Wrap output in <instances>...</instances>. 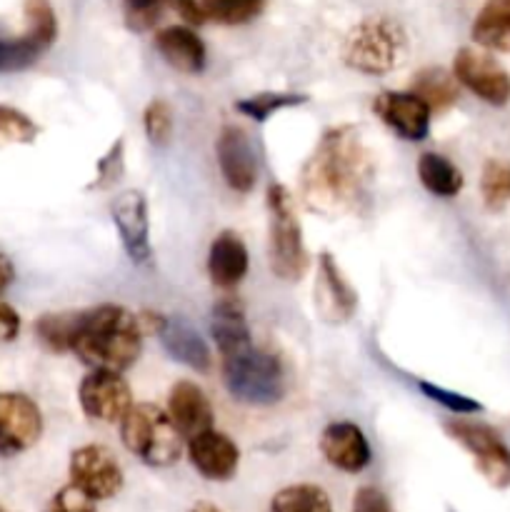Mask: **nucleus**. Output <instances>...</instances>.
I'll list each match as a JSON object with an SVG mask.
<instances>
[{"label":"nucleus","mask_w":510,"mask_h":512,"mask_svg":"<svg viewBox=\"0 0 510 512\" xmlns=\"http://www.w3.org/2000/svg\"><path fill=\"white\" fill-rule=\"evenodd\" d=\"M373 178V155L360 130L338 125L323 133L300 170V195L315 213H348Z\"/></svg>","instance_id":"1"},{"label":"nucleus","mask_w":510,"mask_h":512,"mask_svg":"<svg viewBox=\"0 0 510 512\" xmlns=\"http://www.w3.org/2000/svg\"><path fill=\"white\" fill-rule=\"evenodd\" d=\"M143 350L140 318L123 305H98L75 313V333L70 353L93 370L123 373Z\"/></svg>","instance_id":"2"},{"label":"nucleus","mask_w":510,"mask_h":512,"mask_svg":"<svg viewBox=\"0 0 510 512\" xmlns=\"http://www.w3.org/2000/svg\"><path fill=\"white\" fill-rule=\"evenodd\" d=\"M268 258L270 270L280 280L303 278L308 273V250H305L303 228H300L295 200L285 185L273 183L268 188Z\"/></svg>","instance_id":"3"},{"label":"nucleus","mask_w":510,"mask_h":512,"mask_svg":"<svg viewBox=\"0 0 510 512\" xmlns=\"http://www.w3.org/2000/svg\"><path fill=\"white\" fill-rule=\"evenodd\" d=\"M123 445L150 468H168L178 463L183 453V435L173 425L163 408L153 403H140L120 420Z\"/></svg>","instance_id":"4"},{"label":"nucleus","mask_w":510,"mask_h":512,"mask_svg":"<svg viewBox=\"0 0 510 512\" xmlns=\"http://www.w3.org/2000/svg\"><path fill=\"white\" fill-rule=\"evenodd\" d=\"M223 383L238 403L273 405L285 395V370L275 355L250 348L223 360Z\"/></svg>","instance_id":"5"},{"label":"nucleus","mask_w":510,"mask_h":512,"mask_svg":"<svg viewBox=\"0 0 510 512\" xmlns=\"http://www.w3.org/2000/svg\"><path fill=\"white\" fill-rule=\"evenodd\" d=\"M405 58V33L388 18H368L355 25L343 43V60L365 75H383Z\"/></svg>","instance_id":"6"},{"label":"nucleus","mask_w":510,"mask_h":512,"mask_svg":"<svg viewBox=\"0 0 510 512\" xmlns=\"http://www.w3.org/2000/svg\"><path fill=\"white\" fill-rule=\"evenodd\" d=\"M445 433L473 455L475 468L495 490L510 488V448L490 425L455 418L445 423Z\"/></svg>","instance_id":"7"},{"label":"nucleus","mask_w":510,"mask_h":512,"mask_svg":"<svg viewBox=\"0 0 510 512\" xmlns=\"http://www.w3.org/2000/svg\"><path fill=\"white\" fill-rule=\"evenodd\" d=\"M70 485L88 495L93 503L110 500L123 490L125 475L115 455L103 445H83L70 455Z\"/></svg>","instance_id":"8"},{"label":"nucleus","mask_w":510,"mask_h":512,"mask_svg":"<svg viewBox=\"0 0 510 512\" xmlns=\"http://www.w3.org/2000/svg\"><path fill=\"white\" fill-rule=\"evenodd\" d=\"M453 75L460 85L478 95L483 103L508 105L510 100V75L490 53L478 48H460L453 60Z\"/></svg>","instance_id":"9"},{"label":"nucleus","mask_w":510,"mask_h":512,"mask_svg":"<svg viewBox=\"0 0 510 512\" xmlns=\"http://www.w3.org/2000/svg\"><path fill=\"white\" fill-rule=\"evenodd\" d=\"M78 400L83 413L98 423H120L133 408L130 385L113 370H93L85 375L78 388Z\"/></svg>","instance_id":"10"},{"label":"nucleus","mask_w":510,"mask_h":512,"mask_svg":"<svg viewBox=\"0 0 510 512\" xmlns=\"http://www.w3.org/2000/svg\"><path fill=\"white\" fill-rule=\"evenodd\" d=\"M43 435L40 408L23 393H0V455L33 448Z\"/></svg>","instance_id":"11"},{"label":"nucleus","mask_w":510,"mask_h":512,"mask_svg":"<svg viewBox=\"0 0 510 512\" xmlns=\"http://www.w3.org/2000/svg\"><path fill=\"white\" fill-rule=\"evenodd\" d=\"M220 175L235 193H250L258 180V158L248 133L240 125H225L215 140Z\"/></svg>","instance_id":"12"},{"label":"nucleus","mask_w":510,"mask_h":512,"mask_svg":"<svg viewBox=\"0 0 510 512\" xmlns=\"http://www.w3.org/2000/svg\"><path fill=\"white\" fill-rule=\"evenodd\" d=\"M313 303L320 318L328 320V323H345V320L353 318L355 308H358V293L330 253H320L318 258Z\"/></svg>","instance_id":"13"},{"label":"nucleus","mask_w":510,"mask_h":512,"mask_svg":"<svg viewBox=\"0 0 510 512\" xmlns=\"http://www.w3.org/2000/svg\"><path fill=\"white\" fill-rule=\"evenodd\" d=\"M110 215L120 233L125 253L133 263H148L150 260V218H148V200L140 190H123L115 195L110 205Z\"/></svg>","instance_id":"14"},{"label":"nucleus","mask_w":510,"mask_h":512,"mask_svg":"<svg viewBox=\"0 0 510 512\" xmlns=\"http://www.w3.org/2000/svg\"><path fill=\"white\" fill-rule=\"evenodd\" d=\"M150 330H155L163 343L165 353L178 363L188 365L195 373H208L213 355H210L208 343L200 338L198 330L185 318H163V315H145Z\"/></svg>","instance_id":"15"},{"label":"nucleus","mask_w":510,"mask_h":512,"mask_svg":"<svg viewBox=\"0 0 510 512\" xmlns=\"http://www.w3.org/2000/svg\"><path fill=\"white\" fill-rule=\"evenodd\" d=\"M373 110L393 133H398L403 140L420 143L430 133V110L428 105L413 93H395V90H383L375 95Z\"/></svg>","instance_id":"16"},{"label":"nucleus","mask_w":510,"mask_h":512,"mask_svg":"<svg viewBox=\"0 0 510 512\" xmlns=\"http://www.w3.org/2000/svg\"><path fill=\"white\" fill-rule=\"evenodd\" d=\"M188 458L190 465H193L205 480L225 483V480H230L238 473L240 448L225 433L208 430V433L188 440Z\"/></svg>","instance_id":"17"},{"label":"nucleus","mask_w":510,"mask_h":512,"mask_svg":"<svg viewBox=\"0 0 510 512\" xmlns=\"http://www.w3.org/2000/svg\"><path fill=\"white\" fill-rule=\"evenodd\" d=\"M168 418L183 435V440H193L198 435L213 430V405H210L208 395L203 388L190 380H180L170 388L168 393Z\"/></svg>","instance_id":"18"},{"label":"nucleus","mask_w":510,"mask_h":512,"mask_svg":"<svg viewBox=\"0 0 510 512\" xmlns=\"http://www.w3.org/2000/svg\"><path fill=\"white\" fill-rule=\"evenodd\" d=\"M320 453L333 468L343 473H360L370 465V445L363 430L355 423H330L320 435Z\"/></svg>","instance_id":"19"},{"label":"nucleus","mask_w":510,"mask_h":512,"mask_svg":"<svg viewBox=\"0 0 510 512\" xmlns=\"http://www.w3.org/2000/svg\"><path fill=\"white\" fill-rule=\"evenodd\" d=\"M248 273V248L233 230H223L210 243L208 250V275L220 290H233L243 283Z\"/></svg>","instance_id":"20"},{"label":"nucleus","mask_w":510,"mask_h":512,"mask_svg":"<svg viewBox=\"0 0 510 512\" xmlns=\"http://www.w3.org/2000/svg\"><path fill=\"white\" fill-rule=\"evenodd\" d=\"M210 333H213L218 353L223 360L235 358L253 348L250 343V325L245 318V308L235 298H220L213 305V320H210Z\"/></svg>","instance_id":"21"},{"label":"nucleus","mask_w":510,"mask_h":512,"mask_svg":"<svg viewBox=\"0 0 510 512\" xmlns=\"http://www.w3.org/2000/svg\"><path fill=\"white\" fill-rule=\"evenodd\" d=\"M155 48L170 68L188 75L200 73L205 68V58H208L200 35L185 25H170V28L160 30L155 35Z\"/></svg>","instance_id":"22"},{"label":"nucleus","mask_w":510,"mask_h":512,"mask_svg":"<svg viewBox=\"0 0 510 512\" xmlns=\"http://www.w3.org/2000/svg\"><path fill=\"white\" fill-rule=\"evenodd\" d=\"M473 40L485 50L510 53V0H488L473 23Z\"/></svg>","instance_id":"23"},{"label":"nucleus","mask_w":510,"mask_h":512,"mask_svg":"<svg viewBox=\"0 0 510 512\" xmlns=\"http://www.w3.org/2000/svg\"><path fill=\"white\" fill-rule=\"evenodd\" d=\"M458 85L455 75L445 68H423L420 73H415L410 93L423 100L430 113H445L458 103Z\"/></svg>","instance_id":"24"},{"label":"nucleus","mask_w":510,"mask_h":512,"mask_svg":"<svg viewBox=\"0 0 510 512\" xmlns=\"http://www.w3.org/2000/svg\"><path fill=\"white\" fill-rule=\"evenodd\" d=\"M418 178L428 193L438 198H455L463 190V173L440 153H423L418 160Z\"/></svg>","instance_id":"25"},{"label":"nucleus","mask_w":510,"mask_h":512,"mask_svg":"<svg viewBox=\"0 0 510 512\" xmlns=\"http://www.w3.org/2000/svg\"><path fill=\"white\" fill-rule=\"evenodd\" d=\"M48 45L40 43L33 33L25 30L23 35L0 33V73H20L40 60Z\"/></svg>","instance_id":"26"},{"label":"nucleus","mask_w":510,"mask_h":512,"mask_svg":"<svg viewBox=\"0 0 510 512\" xmlns=\"http://www.w3.org/2000/svg\"><path fill=\"white\" fill-rule=\"evenodd\" d=\"M270 512H333V503L323 488L300 483L278 490L270 500Z\"/></svg>","instance_id":"27"},{"label":"nucleus","mask_w":510,"mask_h":512,"mask_svg":"<svg viewBox=\"0 0 510 512\" xmlns=\"http://www.w3.org/2000/svg\"><path fill=\"white\" fill-rule=\"evenodd\" d=\"M480 195L490 213H498L505 205H510V163L493 158L483 165Z\"/></svg>","instance_id":"28"},{"label":"nucleus","mask_w":510,"mask_h":512,"mask_svg":"<svg viewBox=\"0 0 510 512\" xmlns=\"http://www.w3.org/2000/svg\"><path fill=\"white\" fill-rule=\"evenodd\" d=\"M205 20L220 25H245L258 18L265 0H200Z\"/></svg>","instance_id":"29"},{"label":"nucleus","mask_w":510,"mask_h":512,"mask_svg":"<svg viewBox=\"0 0 510 512\" xmlns=\"http://www.w3.org/2000/svg\"><path fill=\"white\" fill-rule=\"evenodd\" d=\"M308 103V95L303 93H258L243 98L235 103V110L248 118H253L255 123H265L273 113L285 108H298V105Z\"/></svg>","instance_id":"30"},{"label":"nucleus","mask_w":510,"mask_h":512,"mask_svg":"<svg viewBox=\"0 0 510 512\" xmlns=\"http://www.w3.org/2000/svg\"><path fill=\"white\" fill-rule=\"evenodd\" d=\"M75 333V313H60V315H40L35 320V335H38L40 345L50 353H70V343H73Z\"/></svg>","instance_id":"31"},{"label":"nucleus","mask_w":510,"mask_h":512,"mask_svg":"<svg viewBox=\"0 0 510 512\" xmlns=\"http://www.w3.org/2000/svg\"><path fill=\"white\" fill-rule=\"evenodd\" d=\"M40 135V128L30 115L13 105H0V145H30Z\"/></svg>","instance_id":"32"},{"label":"nucleus","mask_w":510,"mask_h":512,"mask_svg":"<svg viewBox=\"0 0 510 512\" xmlns=\"http://www.w3.org/2000/svg\"><path fill=\"white\" fill-rule=\"evenodd\" d=\"M173 125H175V118H173V108H170L168 100L155 98L145 105L143 128H145V135H148L150 143L158 145V148L168 145L170 138H173Z\"/></svg>","instance_id":"33"},{"label":"nucleus","mask_w":510,"mask_h":512,"mask_svg":"<svg viewBox=\"0 0 510 512\" xmlns=\"http://www.w3.org/2000/svg\"><path fill=\"white\" fill-rule=\"evenodd\" d=\"M25 23L28 33H33L48 48L58 38V18L50 0H25Z\"/></svg>","instance_id":"34"},{"label":"nucleus","mask_w":510,"mask_h":512,"mask_svg":"<svg viewBox=\"0 0 510 512\" xmlns=\"http://www.w3.org/2000/svg\"><path fill=\"white\" fill-rule=\"evenodd\" d=\"M125 173V140L118 138L110 145L108 153L95 165V180L88 185V190H108L123 178Z\"/></svg>","instance_id":"35"},{"label":"nucleus","mask_w":510,"mask_h":512,"mask_svg":"<svg viewBox=\"0 0 510 512\" xmlns=\"http://www.w3.org/2000/svg\"><path fill=\"white\" fill-rule=\"evenodd\" d=\"M418 388L423 390L425 398H430L433 403L443 405L445 410H450V413H455V415H473V413H480V410H483V405H480L478 400L468 398V395L453 393V390H445V388H440V385L420 380Z\"/></svg>","instance_id":"36"},{"label":"nucleus","mask_w":510,"mask_h":512,"mask_svg":"<svg viewBox=\"0 0 510 512\" xmlns=\"http://www.w3.org/2000/svg\"><path fill=\"white\" fill-rule=\"evenodd\" d=\"M125 8V23L130 30H150L158 23L160 13H163V3L160 0H123Z\"/></svg>","instance_id":"37"},{"label":"nucleus","mask_w":510,"mask_h":512,"mask_svg":"<svg viewBox=\"0 0 510 512\" xmlns=\"http://www.w3.org/2000/svg\"><path fill=\"white\" fill-rule=\"evenodd\" d=\"M45 512H95V503L75 485H65L50 498Z\"/></svg>","instance_id":"38"},{"label":"nucleus","mask_w":510,"mask_h":512,"mask_svg":"<svg viewBox=\"0 0 510 512\" xmlns=\"http://www.w3.org/2000/svg\"><path fill=\"white\" fill-rule=\"evenodd\" d=\"M353 512H393L388 495L373 485H363L353 495Z\"/></svg>","instance_id":"39"},{"label":"nucleus","mask_w":510,"mask_h":512,"mask_svg":"<svg viewBox=\"0 0 510 512\" xmlns=\"http://www.w3.org/2000/svg\"><path fill=\"white\" fill-rule=\"evenodd\" d=\"M163 8H173L185 23L190 25H203L205 23V15L203 8H200V0H160Z\"/></svg>","instance_id":"40"},{"label":"nucleus","mask_w":510,"mask_h":512,"mask_svg":"<svg viewBox=\"0 0 510 512\" xmlns=\"http://www.w3.org/2000/svg\"><path fill=\"white\" fill-rule=\"evenodd\" d=\"M20 333V315L13 305L0 300V343H13Z\"/></svg>","instance_id":"41"},{"label":"nucleus","mask_w":510,"mask_h":512,"mask_svg":"<svg viewBox=\"0 0 510 512\" xmlns=\"http://www.w3.org/2000/svg\"><path fill=\"white\" fill-rule=\"evenodd\" d=\"M15 280V268L13 263H10L8 255L0 253V293H5V290L10 288V283Z\"/></svg>","instance_id":"42"},{"label":"nucleus","mask_w":510,"mask_h":512,"mask_svg":"<svg viewBox=\"0 0 510 512\" xmlns=\"http://www.w3.org/2000/svg\"><path fill=\"white\" fill-rule=\"evenodd\" d=\"M188 512H225V510H220L218 505H213V503H205V500H200V503H195L193 508H190Z\"/></svg>","instance_id":"43"},{"label":"nucleus","mask_w":510,"mask_h":512,"mask_svg":"<svg viewBox=\"0 0 510 512\" xmlns=\"http://www.w3.org/2000/svg\"><path fill=\"white\" fill-rule=\"evenodd\" d=\"M0 512H5V510H3V508H0Z\"/></svg>","instance_id":"44"},{"label":"nucleus","mask_w":510,"mask_h":512,"mask_svg":"<svg viewBox=\"0 0 510 512\" xmlns=\"http://www.w3.org/2000/svg\"><path fill=\"white\" fill-rule=\"evenodd\" d=\"M450 512H453V510H450Z\"/></svg>","instance_id":"45"}]
</instances>
